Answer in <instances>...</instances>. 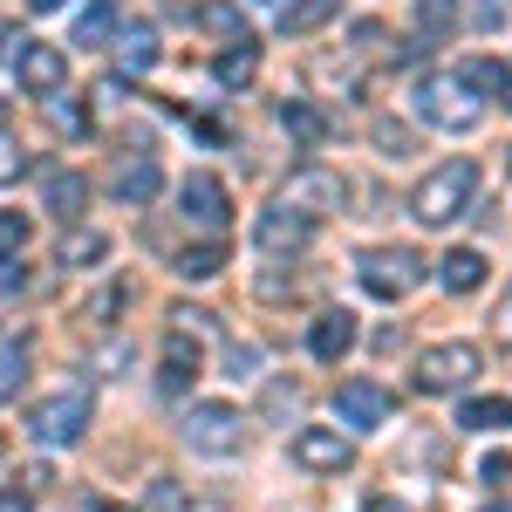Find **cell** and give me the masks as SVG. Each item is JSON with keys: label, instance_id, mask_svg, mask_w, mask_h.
Instances as JSON below:
<instances>
[{"label": "cell", "instance_id": "1f68e13d", "mask_svg": "<svg viewBox=\"0 0 512 512\" xmlns=\"http://www.w3.org/2000/svg\"><path fill=\"white\" fill-rule=\"evenodd\" d=\"M226 376H260V349H246V342H226Z\"/></svg>", "mask_w": 512, "mask_h": 512}, {"label": "cell", "instance_id": "74e56055", "mask_svg": "<svg viewBox=\"0 0 512 512\" xmlns=\"http://www.w3.org/2000/svg\"><path fill=\"white\" fill-rule=\"evenodd\" d=\"M171 315L185 321V328H192V335H212V308H171Z\"/></svg>", "mask_w": 512, "mask_h": 512}, {"label": "cell", "instance_id": "9a60e30c", "mask_svg": "<svg viewBox=\"0 0 512 512\" xmlns=\"http://www.w3.org/2000/svg\"><path fill=\"white\" fill-rule=\"evenodd\" d=\"M110 192H117V205H151V198L164 192V171L158 158H130L110 171Z\"/></svg>", "mask_w": 512, "mask_h": 512}, {"label": "cell", "instance_id": "8fae6325", "mask_svg": "<svg viewBox=\"0 0 512 512\" xmlns=\"http://www.w3.org/2000/svg\"><path fill=\"white\" fill-rule=\"evenodd\" d=\"M335 417H342L349 431H383V424H390V390H383V383H342V390H335Z\"/></svg>", "mask_w": 512, "mask_h": 512}, {"label": "cell", "instance_id": "836d02e7", "mask_svg": "<svg viewBox=\"0 0 512 512\" xmlns=\"http://www.w3.org/2000/svg\"><path fill=\"white\" fill-rule=\"evenodd\" d=\"M267 410H274V417H294V410H301V390H294V383H274V390H267Z\"/></svg>", "mask_w": 512, "mask_h": 512}, {"label": "cell", "instance_id": "4dcf8cb0", "mask_svg": "<svg viewBox=\"0 0 512 512\" xmlns=\"http://www.w3.org/2000/svg\"><path fill=\"white\" fill-rule=\"evenodd\" d=\"M280 123H287L294 137H308V144L321 137V110H308V103H287V110H280Z\"/></svg>", "mask_w": 512, "mask_h": 512}, {"label": "cell", "instance_id": "6da1fadb", "mask_svg": "<svg viewBox=\"0 0 512 512\" xmlns=\"http://www.w3.org/2000/svg\"><path fill=\"white\" fill-rule=\"evenodd\" d=\"M472 192H478V164L472 158H451V164H437V171L417 178L410 212H417V226H451V219L472 212Z\"/></svg>", "mask_w": 512, "mask_h": 512}, {"label": "cell", "instance_id": "d590c367", "mask_svg": "<svg viewBox=\"0 0 512 512\" xmlns=\"http://www.w3.org/2000/svg\"><path fill=\"white\" fill-rule=\"evenodd\" d=\"M151 506H158V512H185V492H178V485H164V478H158V485H151Z\"/></svg>", "mask_w": 512, "mask_h": 512}, {"label": "cell", "instance_id": "e575fe53", "mask_svg": "<svg viewBox=\"0 0 512 512\" xmlns=\"http://www.w3.org/2000/svg\"><path fill=\"white\" fill-rule=\"evenodd\" d=\"M478 478H485V485H506V478H512V458H506V451H492V458L478 465Z\"/></svg>", "mask_w": 512, "mask_h": 512}, {"label": "cell", "instance_id": "ba28073f", "mask_svg": "<svg viewBox=\"0 0 512 512\" xmlns=\"http://www.w3.org/2000/svg\"><path fill=\"white\" fill-rule=\"evenodd\" d=\"M287 451H294V465H301V472H315V478H342L355 465V444L342 431H328V424L294 431V444H287Z\"/></svg>", "mask_w": 512, "mask_h": 512}, {"label": "cell", "instance_id": "ee69618b", "mask_svg": "<svg viewBox=\"0 0 512 512\" xmlns=\"http://www.w3.org/2000/svg\"><path fill=\"white\" fill-rule=\"evenodd\" d=\"M28 7H35V14H55V7H69V0H28Z\"/></svg>", "mask_w": 512, "mask_h": 512}, {"label": "cell", "instance_id": "7dc6e473", "mask_svg": "<svg viewBox=\"0 0 512 512\" xmlns=\"http://www.w3.org/2000/svg\"><path fill=\"white\" fill-rule=\"evenodd\" d=\"M0 444H7V437H0Z\"/></svg>", "mask_w": 512, "mask_h": 512}, {"label": "cell", "instance_id": "ab89813d", "mask_svg": "<svg viewBox=\"0 0 512 512\" xmlns=\"http://www.w3.org/2000/svg\"><path fill=\"white\" fill-rule=\"evenodd\" d=\"M21 280H28V274H21V260H0V294H7V287H21Z\"/></svg>", "mask_w": 512, "mask_h": 512}, {"label": "cell", "instance_id": "bcb514c9", "mask_svg": "<svg viewBox=\"0 0 512 512\" xmlns=\"http://www.w3.org/2000/svg\"><path fill=\"white\" fill-rule=\"evenodd\" d=\"M485 512H512V506H485Z\"/></svg>", "mask_w": 512, "mask_h": 512}, {"label": "cell", "instance_id": "5b68a950", "mask_svg": "<svg viewBox=\"0 0 512 512\" xmlns=\"http://www.w3.org/2000/svg\"><path fill=\"white\" fill-rule=\"evenodd\" d=\"M417 117H424V123H437V130H478L485 103H478V96H465L458 82L431 76V82H417Z\"/></svg>", "mask_w": 512, "mask_h": 512}, {"label": "cell", "instance_id": "60d3db41", "mask_svg": "<svg viewBox=\"0 0 512 512\" xmlns=\"http://www.w3.org/2000/svg\"><path fill=\"white\" fill-rule=\"evenodd\" d=\"M0 512H28V492H0Z\"/></svg>", "mask_w": 512, "mask_h": 512}, {"label": "cell", "instance_id": "ac0fdd59", "mask_svg": "<svg viewBox=\"0 0 512 512\" xmlns=\"http://www.w3.org/2000/svg\"><path fill=\"white\" fill-rule=\"evenodd\" d=\"M164 396H185L198 383V349H192V335H178V328H171V342H164Z\"/></svg>", "mask_w": 512, "mask_h": 512}, {"label": "cell", "instance_id": "f6af8a7d", "mask_svg": "<svg viewBox=\"0 0 512 512\" xmlns=\"http://www.w3.org/2000/svg\"><path fill=\"white\" fill-rule=\"evenodd\" d=\"M499 96H506V110H512V76H506V89H499Z\"/></svg>", "mask_w": 512, "mask_h": 512}, {"label": "cell", "instance_id": "d6986e66", "mask_svg": "<svg viewBox=\"0 0 512 512\" xmlns=\"http://www.w3.org/2000/svg\"><path fill=\"white\" fill-rule=\"evenodd\" d=\"M458 424L465 431H512V396H472L458 410Z\"/></svg>", "mask_w": 512, "mask_h": 512}, {"label": "cell", "instance_id": "5bb4252c", "mask_svg": "<svg viewBox=\"0 0 512 512\" xmlns=\"http://www.w3.org/2000/svg\"><path fill=\"white\" fill-rule=\"evenodd\" d=\"M437 280H444V294H478V287L492 280V260H485L478 246H451V253L437 260Z\"/></svg>", "mask_w": 512, "mask_h": 512}, {"label": "cell", "instance_id": "f1b7e54d", "mask_svg": "<svg viewBox=\"0 0 512 512\" xmlns=\"http://www.w3.org/2000/svg\"><path fill=\"white\" fill-rule=\"evenodd\" d=\"M376 151H383V158H410V151H417V130H410V123H376Z\"/></svg>", "mask_w": 512, "mask_h": 512}, {"label": "cell", "instance_id": "d4e9b609", "mask_svg": "<svg viewBox=\"0 0 512 512\" xmlns=\"http://www.w3.org/2000/svg\"><path fill=\"white\" fill-rule=\"evenodd\" d=\"M451 82H458V89H506V69H499L492 55H465V62L451 69Z\"/></svg>", "mask_w": 512, "mask_h": 512}, {"label": "cell", "instance_id": "277c9868", "mask_svg": "<svg viewBox=\"0 0 512 512\" xmlns=\"http://www.w3.org/2000/svg\"><path fill=\"white\" fill-rule=\"evenodd\" d=\"M185 444L205 451V458H233L239 444H246V417H239L233 403H198L192 417H185Z\"/></svg>", "mask_w": 512, "mask_h": 512}, {"label": "cell", "instance_id": "e0dca14e", "mask_svg": "<svg viewBox=\"0 0 512 512\" xmlns=\"http://www.w3.org/2000/svg\"><path fill=\"white\" fill-rule=\"evenodd\" d=\"M41 205H48L55 219H82V205H89V178H82V171H48V178H41Z\"/></svg>", "mask_w": 512, "mask_h": 512}, {"label": "cell", "instance_id": "7bdbcfd3", "mask_svg": "<svg viewBox=\"0 0 512 512\" xmlns=\"http://www.w3.org/2000/svg\"><path fill=\"white\" fill-rule=\"evenodd\" d=\"M362 512H403V506H396V499H369Z\"/></svg>", "mask_w": 512, "mask_h": 512}, {"label": "cell", "instance_id": "603a6c76", "mask_svg": "<svg viewBox=\"0 0 512 512\" xmlns=\"http://www.w3.org/2000/svg\"><path fill=\"white\" fill-rule=\"evenodd\" d=\"M335 7H342V0H287V7H280V35H308V28H321Z\"/></svg>", "mask_w": 512, "mask_h": 512}, {"label": "cell", "instance_id": "52a82bcc", "mask_svg": "<svg viewBox=\"0 0 512 512\" xmlns=\"http://www.w3.org/2000/svg\"><path fill=\"white\" fill-rule=\"evenodd\" d=\"M28 431H35L41 444H76V437L89 431V396H82V390L41 396L35 410H28Z\"/></svg>", "mask_w": 512, "mask_h": 512}, {"label": "cell", "instance_id": "b9f144b4", "mask_svg": "<svg viewBox=\"0 0 512 512\" xmlns=\"http://www.w3.org/2000/svg\"><path fill=\"white\" fill-rule=\"evenodd\" d=\"M499 335L512 342V294H506V308H499Z\"/></svg>", "mask_w": 512, "mask_h": 512}, {"label": "cell", "instance_id": "9c48e42d", "mask_svg": "<svg viewBox=\"0 0 512 512\" xmlns=\"http://www.w3.org/2000/svg\"><path fill=\"white\" fill-rule=\"evenodd\" d=\"M14 76L28 96H62V82H69V55L55 48V41H21L14 48Z\"/></svg>", "mask_w": 512, "mask_h": 512}, {"label": "cell", "instance_id": "7402d4cb", "mask_svg": "<svg viewBox=\"0 0 512 512\" xmlns=\"http://www.w3.org/2000/svg\"><path fill=\"white\" fill-rule=\"evenodd\" d=\"M198 28H212L219 41H253L246 35V14H239L233 0H205V7H198Z\"/></svg>", "mask_w": 512, "mask_h": 512}, {"label": "cell", "instance_id": "8992f818", "mask_svg": "<svg viewBox=\"0 0 512 512\" xmlns=\"http://www.w3.org/2000/svg\"><path fill=\"white\" fill-rule=\"evenodd\" d=\"M472 376H478V349H472V342H437V349L417 355V390H424V396L465 390Z\"/></svg>", "mask_w": 512, "mask_h": 512}, {"label": "cell", "instance_id": "4fadbf2b", "mask_svg": "<svg viewBox=\"0 0 512 512\" xmlns=\"http://www.w3.org/2000/svg\"><path fill=\"white\" fill-rule=\"evenodd\" d=\"M117 62H123V82L130 76H144V69H158V55H164V41H158V28L151 21H123L117 35Z\"/></svg>", "mask_w": 512, "mask_h": 512}, {"label": "cell", "instance_id": "3957f363", "mask_svg": "<svg viewBox=\"0 0 512 512\" xmlns=\"http://www.w3.org/2000/svg\"><path fill=\"white\" fill-rule=\"evenodd\" d=\"M355 274H362V287H369L376 301H403V294L424 280V260H417L410 246H376V253L355 260Z\"/></svg>", "mask_w": 512, "mask_h": 512}, {"label": "cell", "instance_id": "7a4b0ae2", "mask_svg": "<svg viewBox=\"0 0 512 512\" xmlns=\"http://www.w3.org/2000/svg\"><path fill=\"white\" fill-rule=\"evenodd\" d=\"M280 205L294 212V219H328V212H342L349 205V178L342 171H328V164H301L294 178H287V192H280Z\"/></svg>", "mask_w": 512, "mask_h": 512}, {"label": "cell", "instance_id": "484cf974", "mask_svg": "<svg viewBox=\"0 0 512 512\" xmlns=\"http://www.w3.org/2000/svg\"><path fill=\"white\" fill-rule=\"evenodd\" d=\"M219 267H226V246H219V239H205V246H185V253H178V274H185V280H212Z\"/></svg>", "mask_w": 512, "mask_h": 512}, {"label": "cell", "instance_id": "7c38bea8", "mask_svg": "<svg viewBox=\"0 0 512 512\" xmlns=\"http://www.w3.org/2000/svg\"><path fill=\"white\" fill-rule=\"evenodd\" d=\"M253 239H260V253H301V246H308V239H315V226H308V219H294V212H287V205H267V212H260V226H253Z\"/></svg>", "mask_w": 512, "mask_h": 512}, {"label": "cell", "instance_id": "f546056e", "mask_svg": "<svg viewBox=\"0 0 512 512\" xmlns=\"http://www.w3.org/2000/svg\"><path fill=\"white\" fill-rule=\"evenodd\" d=\"M35 239V226H28V212H0V260H14L21 246Z\"/></svg>", "mask_w": 512, "mask_h": 512}, {"label": "cell", "instance_id": "83f0119b", "mask_svg": "<svg viewBox=\"0 0 512 512\" xmlns=\"http://www.w3.org/2000/svg\"><path fill=\"white\" fill-rule=\"evenodd\" d=\"M48 123H55L62 137H82V130H89V110H82L76 96H48Z\"/></svg>", "mask_w": 512, "mask_h": 512}, {"label": "cell", "instance_id": "ffe728a7", "mask_svg": "<svg viewBox=\"0 0 512 512\" xmlns=\"http://www.w3.org/2000/svg\"><path fill=\"white\" fill-rule=\"evenodd\" d=\"M117 7H123V0H89L69 41H76V48H96V41H110V35H117Z\"/></svg>", "mask_w": 512, "mask_h": 512}, {"label": "cell", "instance_id": "2e32d148", "mask_svg": "<svg viewBox=\"0 0 512 512\" xmlns=\"http://www.w3.org/2000/svg\"><path fill=\"white\" fill-rule=\"evenodd\" d=\"M308 349H315V362H342V355L355 349V315H349V308H328V315H315V328H308Z\"/></svg>", "mask_w": 512, "mask_h": 512}, {"label": "cell", "instance_id": "cb8c5ba5", "mask_svg": "<svg viewBox=\"0 0 512 512\" xmlns=\"http://www.w3.org/2000/svg\"><path fill=\"white\" fill-rule=\"evenodd\" d=\"M103 253H110V239L89 233V226H76V233H62V253H55V260H62V267H96Z\"/></svg>", "mask_w": 512, "mask_h": 512}, {"label": "cell", "instance_id": "f35d334b", "mask_svg": "<svg viewBox=\"0 0 512 512\" xmlns=\"http://www.w3.org/2000/svg\"><path fill=\"white\" fill-rule=\"evenodd\" d=\"M383 41V21H355V48H376Z\"/></svg>", "mask_w": 512, "mask_h": 512}, {"label": "cell", "instance_id": "44dd1931", "mask_svg": "<svg viewBox=\"0 0 512 512\" xmlns=\"http://www.w3.org/2000/svg\"><path fill=\"white\" fill-rule=\"evenodd\" d=\"M212 76L226 82V89H246V82L260 76V48H253V41H233V48L212 62Z\"/></svg>", "mask_w": 512, "mask_h": 512}, {"label": "cell", "instance_id": "4316f807", "mask_svg": "<svg viewBox=\"0 0 512 512\" xmlns=\"http://www.w3.org/2000/svg\"><path fill=\"white\" fill-rule=\"evenodd\" d=\"M28 383V342H0V403Z\"/></svg>", "mask_w": 512, "mask_h": 512}, {"label": "cell", "instance_id": "d6a6232c", "mask_svg": "<svg viewBox=\"0 0 512 512\" xmlns=\"http://www.w3.org/2000/svg\"><path fill=\"white\" fill-rule=\"evenodd\" d=\"M21 171H28V151H21V144L0 130V178H21Z\"/></svg>", "mask_w": 512, "mask_h": 512}, {"label": "cell", "instance_id": "30bf717a", "mask_svg": "<svg viewBox=\"0 0 512 512\" xmlns=\"http://www.w3.org/2000/svg\"><path fill=\"white\" fill-rule=\"evenodd\" d=\"M178 212H185L192 226H205V233H226V226H233V205H226V185H219L212 171H192V178L178 185Z\"/></svg>", "mask_w": 512, "mask_h": 512}, {"label": "cell", "instance_id": "8d00e7d4", "mask_svg": "<svg viewBox=\"0 0 512 512\" xmlns=\"http://www.w3.org/2000/svg\"><path fill=\"white\" fill-rule=\"evenodd\" d=\"M506 14H512V0H478V28H485V35H492Z\"/></svg>", "mask_w": 512, "mask_h": 512}]
</instances>
